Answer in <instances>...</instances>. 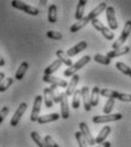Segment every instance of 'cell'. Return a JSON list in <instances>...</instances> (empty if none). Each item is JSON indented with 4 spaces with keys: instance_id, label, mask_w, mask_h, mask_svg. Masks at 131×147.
Instances as JSON below:
<instances>
[{
    "instance_id": "21",
    "label": "cell",
    "mask_w": 131,
    "mask_h": 147,
    "mask_svg": "<svg viewBox=\"0 0 131 147\" xmlns=\"http://www.w3.org/2000/svg\"><path fill=\"white\" fill-rule=\"evenodd\" d=\"M86 5H87V1H86V0H80V1L78 2V7H76V11H75V18H76L78 22L83 18Z\"/></svg>"
},
{
    "instance_id": "1",
    "label": "cell",
    "mask_w": 131,
    "mask_h": 147,
    "mask_svg": "<svg viewBox=\"0 0 131 147\" xmlns=\"http://www.w3.org/2000/svg\"><path fill=\"white\" fill-rule=\"evenodd\" d=\"M90 61H91V57H90L89 55L83 56V57H82V58H80L75 64H73L71 67H67V69H66L65 71H64V76H67V78L73 76L74 74L79 71V70H81L83 66H86Z\"/></svg>"
},
{
    "instance_id": "9",
    "label": "cell",
    "mask_w": 131,
    "mask_h": 147,
    "mask_svg": "<svg viewBox=\"0 0 131 147\" xmlns=\"http://www.w3.org/2000/svg\"><path fill=\"white\" fill-rule=\"evenodd\" d=\"M41 105H42V96L38 95L34 99V103H33V107L32 112H31V116H30V120L32 122H38V119H39V114H40V111H41Z\"/></svg>"
},
{
    "instance_id": "34",
    "label": "cell",
    "mask_w": 131,
    "mask_h": 147,
    "mask_svg": "<svg viewBox=\"0 0 131 147\" xmlns=\"http://www.w3.org/2000/svg\"><path fill=\"white\" fill-rule=\"evenodd\" d=\"M47 37L51 40H62V33L57 31H47Z\"/></svg>"
},
{
    "instance_id": "5",
    "label": "cell",
    "mask_w": 131,
    "mask_h": 147,
    "mask_svg": "<svg viewBox=\"0 0 131 147\" xmlns=\"http://www.w3.org/2000/svg\"><path fill=\"white\" fill-rule=\"evenodd\" d=\"M91 24H93V26H94L97 31H99V32L105 37L106 40H113V39H114V33H113L108 28H106V26L99 21L98 18L94 20V21L91 22Z\"/></svg>"
},
{
    "instance_id": "22",
    "label": "cell",
    "mask_w": 131,
    "mask_h": 147,
    "mask_svg": "<svg viewBox=\"0 0 131 147\" xmlns=\"http://www.w3.org/2000/svg\"><path fill=\"white\" fill-rule=\"evenodd\" d=\"M43 102L46 104V107L51 109L54 106V100L51 97V92H50V88H45L43 89Z\"/></svg>"
},
{
    "instance_id": "37",
    "label": "cell",
    "mask_w": 131,
    "mask_h": 147,
    "mask_svg": "<svg viewBox=\"0 0 131 147\" xmlns=\"http://www.w3.org/2000/svg\"><path fill=\"white\" fill-rule=\"evenodd\" d=\"M8 113H9V107H7V106H3V107L0 110V124H1V122L6 119V116L8 115Z\"/></svg>"
},
{
    "instance_id": "14",
    "label": "cell",
    "mask_w": 131,
    "mask_h": 147,
    "mask_svg": "<svg viewBox=\"0 0 131 147\" xmlns=\"http://www.w3.org/2000/svg\"><path fill=\"white\" fill-rule=\"evenodd\" d=\"M106 8H107L106 2H104V1H103V2H100L95 9H93V10L88 14V16H87V17H88V20H89L90 22H93L94 20H96V18L98 17L99 15H100L104 10H106Z\"/></svg>"
},
{
    "instance_id": "23",
    "label": "cell",
    "mask_w": 131,
    "mask_h": 147,
    "mask_svg": "<svg viewBox=\"0 0 131 147\" xmlns=\"http://www.w3.org/2000/svg\"><path fill=\"white\" fill-rule=\"evenodd\" d=\"M56 56L58 57V59L63 63V64H65L67 67H71L72 65H73V63H72V61H71V58L66 55V53H64L63 50H57L56 51Z\"/></svg>"
},
{
    "instance_id": "20",
    "label": "cell",
    "mask_w": 131,
    "mask_h": 147,
    "mask_svg": "<svg viewBox=\"0 0 131 147\" xmlns=\"http://www.w3.org/2000/svg\"><path fill=\"white\" fill-rule=\"evenodd\" d=\"M62 62L59 61V59H56L55 62H53L48 67H46L45 69V75H53V73H55L56 71H58V69L62 66Z\"/></svg>"
},
{
    "instance_id": "25",
    "label": "cell",
    "mask_w": 131,
    "mask_h": 147,
    "mask_svg": "<svg viewBox=\"0 0 131 147\" xmlns=\"http://www.w3.org/2000/svg\"><path fill=\"white\" fill-rule=\"evenodd\" d=\"M28 69H29V63H28V62H23V63L20 65V67H18V70L16 71V73H15V79H16V80H22V79L24 78L25 73H26Z\"/></svg>"
},
{
    "instance_id": "32",
    "label": "cell",
    "mask_w": 131,
    "mask_h": 147,
    "mask_svg": "<svg viewBox=\"0 0 131 147\" xmlns=\"http://www.w3.org/2000/svg\"><path fill=\"white\" fill-rule=\"evenodd\" d=\"M114 104H115V99H113V98H108L107 99V102H106V104L104 106V110H103L106 115L111 114V112H112L113 107H114Z\"/></svg>"
},
{
    "instance_id": "36",
    "label": "cell",
    "mask_w": 131,
    "mask_h": 147,
    "mask_svg": "<svg viewBox=\"0 0 131 147\" xmlns=\"http://www.w3.org/2000/svg\"><path fill=\"white\" fill-rule=\"evenodd\" d=\"M117 99H119V100H121V102H131V94L120 92V94H119Z\"/></svg>"
},
{
    "instance_id": "7",
    "label": "cell",
    "mask_w": 131,
    "mask_h": 147,
    "mask_svg": "<svg viewBox=\"0 0 131 147\" xmlns=\"http://www.w3.org/2000/svg\"><path fill=\"white\" fill-rule=\"evenodd\" d=\"M106 18H107V23L109 26L111 31H114L117 29L119 24H117V20H116V15H115V9L112 6H108L106 8Z\"/></svg>"
},
{
    "instance_id": "8",
    "label": "cell",
    "mask_w": 131,
    "mask_h": 147,
    "mask_svg": "<svg viewBox=\"0 0 131 147\" xmlns=\"http://www.w3.org/2000/svg\"><path fill=\"white\" fill-rule=\"evenodd\" d=\"M26 109H28V104H26V103H21V104H20V106L17 107V110L15 111V114L13 115V117H11V120H10V125L16 127V125L20 123L22 116H23L24 113L26 112Z\"/></svg>"
},
{
    "instance_id": "10",
    "label": "cell",
    "mask_w": 131,
    "mask_h": 147,
    "mask_svg": "<svg viewBox=\"0 0 131 147\" xmlns=\"http://www.w3.org/2000/svg\"><path fill=\"white\" fill-rule=\"evenodd\" d=\"M42 80L45 82H47V83H50V84L59 87V88H67V86H68V83L66 82L65 80L59 79L57 76H53V75H43Z\"/></svg>"
},
{
    "instance_id": "31",
    "label": "cell",
    "mask_w": 131,
    "mask_h": 147,
    "mask_svg": "<svg viewBox=\"0 0 131 147\" xmlns=\"http://www.w3.org/2000/svg\"><path fill=\"white\" fill-rule=\"evenodd\" d=\"M57 88L58 87L53 86V84L50 87V92H51V97H53L54 103H59V100H61V92H58Z\"/></svg>"
},
{
    "instance_id": "12",
    "label": "cell",
    "mask_w": 131,
    "mask_h": 147,
    "mask_svg": "<svg viewBox=\"0 0 131 147\" xmlns=\"http://www.w3.org/2000/svg\"><path fill=\"white\" fill-rule=\"evenodd\" d=\"M87 47H88L87 41H80V42L76 43L75 46H73V47H71L70 49H67L66 55H67L68 57H73V56H75V55H78L79 53L83 51L84 49H87Z\"/></svg>"
},
{
    "instance_id": "3",
    "label": "cell",
    "mask_w": 131,
    "mask_h": 147,
    "mask_svg": "<svg viewBox=\"0 0 131 147\" xmlns=\"http://www.w3.org/2000/svg\"><path fill=\"white\" fill-rule=\"evenodd\" d=\"M11 6L18 10H22L29 15H32V16H36L39 14V9L33 7V6H30L23 1H20V0H13L11 1Z\"/></svg>"
},
{
    "instance_id": "24",
    "label": "cell",
    "mask_w": 131,
    "mask_h": 147,
    "mask_svg": "<svg viewBox=\"0 0 131 147\" xmlns=\"http://www.w3.org/2000/svg\"><path fill=\"white\" fill-rule=\"evenodd\" d=\"M81 90L80 89H76L74 91V94L72 95V107L74 110H78L80 107V104H81Z\"/></svg>"
},
{
    "instance_id": "33",
    "label": "cell",
    "mask_w": 131,
    "mask_h": 147,
    "mask_svg": "<svg viewBox=\"0 0 131 147\" xmlns=\"http://www.w3.org/2000/svg\"><path fill=\"white\" fill-rule=\"evenodd\" d=\"M75 139H76V142H78V144H79V147H89L88 143H87L86 139L82 137V135H81L80 131H76V132H75Z\"/></svg>"
},
{
    "instance_id": "35",
    "label": "cell",
    "mask_w": 131,
    "mask_h": 147,
    "mask_svg": "<svg viewBox=\"0 0 131 147\" xmlns=\"http://www.w3.org/2000/svg\"><path fill=\"white\" fill-rule=\"evenodd\" d=\"M45 143H46L47 147H59L55 143V140L51 138V136H46L45 137Z\"/></svg>"
},
{
    "instance_id": "29",
    "label": "cell",
    "mask_w": 131,
    "mask_h": 147,
    "mask_svg": "<svg viewBox=\"0 0 131 147\" xmlns=\"http://www.w3.org/2000/svg\"><path fill=\"white\" fill-rule=\"evenodd\" d=\"M94 61L96 63H99V64H103V65H109L111 64V59L107 58L106 56L104 55H100V54H96L94 56Z\"/></svg>"
},
{
    "instance_id": "40",
    "label": "cell",
    "mask_w": 131,
    "mask_h": 147,
    "mask_svg": "<svg viewBox=\"0 0 131 147\" xmlns=\"http://www.w3.org/2000/svg\"><path fill=\"white\" fill-rule=\"evenodd\" d=\"M5 80V73L3 72H0V83Z\"/></svg>"
},
{
    "instance_id": "6",
    "label": "cell",
    "mask_w": 131,
    "mask_h": 147,
    "mask_svg": "<svg viewBox=\"0 0 131 147\" xmlns=\"http://www.w3.org/2000/svg\"><path fill=\"white\" fill-rule=\"evenodd\" d=\"M79 128H80V132L82 135V137L86 139V142L88 143L89 146H95L96 145V142H95V138L93 137L90 130H89V127L86 122H80L79 123Z\"/></svg>"
},
{
    "instance_id": "26",
    "label": "cell",
    "mask_w": 131,
    "mask_h": 147,
    "mask_svg": "<svg viewBox=\"0 0 131 147\" xmlns=\"http://www.w3.org/2000/svg\"><path fill=\"white\" fill-rule=\"evenodd\" d=\"M48 22L49 23H56L57 22V6L50 5L48 9Z\"/></svg>"
},
{
    "instance_id": "2",
    "label": "cell",
    "mask_w": 131,
    "mask_h": 147,
    "mask_svg": "<svg viewBox=\"0 0 131 147\" xmlns=\"http://www.w3.org/2000/svg\"><path fill=\"white\" fill-rule=\"evenodd\" d=\"M130 33H131V21H127L126 24H124V28H123V30H122L121 36H120L119 39L112 45L113 50L120 49V48L124 45V42L127 41V39H128V37L130 36Z\"/></svg>"
},
{
    "instance_id": "15",
    "label": "cell",
    "mask_w": 131,
    "mask_h": 147,
    "mask_svg": "<svg viewBox=\"0 0 131 147\" xmlns=\"http://www.w3.org/2000/svg\"><path fill=\"white\" fill-rule=\"evenodd\" d=\"M79 80H80V76L78 74H74L72 76V79H71V81H70V83H68V86H67L65 91L67 97H70V96H72L74 94V91L76 90V84L79 83Z\"/></svg>"
},
{
    "instance_id": "11",
    "label": "cell",
    "mask_w": 131,
    "mask_h": 147,
    "mask_svg": "<svg viewBox=\"0 0 131 147\" xmlns=\"http://www.w3.org/2000/svg\"><path fill=\"white\" fill-rule=\"evenodd\" d=\"M59 104H61V116L64 120H67L70 117V109H68V102H67V96L65 92H61Z\"/></svg>"
},
{
    "instance_id": "17",
    "label": "cell",
    "mask_w": 131,
    "mask_h": 147,
    "mask_svg": "<svg viewBox=\"0 0 131 147\" xmlns=\"http://www.w3.org/2000/svg\"><path fill=\"white\" fill-rule=\"evenodd\" d=\"M111 127L109 125H105L100 131H99L98 136L95 138V142H96V144H98V145H100V144H103L104 142H106V138H107V136L111 134Z\"/></svg>"
},
{
    "instance_id": "39",
    "label": "cell",
    "mask_w": 131,
    "mask_h": 147,
    "mask_svg": "<svg viewBox=\"0 0 131 147\" xmlns=\"http://www.w3.org/2000/svg\"><path fill=\"white\" fill-rule=\"evenodd\" d=\"M0 66H5V59L2 58L1 55H0Z\"/></svg>"
},
{
    "instance_id": "30",
    "label": "cell",
    "mask_w": 131,
    "mask_h": 147,
    "mask_svg": "<svg viewBox=\"0 0 131 147\" xmlns=\"http://www.w3.org/2000/svg\"><path fill=\"white\" fill-rule=\"evenodd\" d=\"M13 82H14V79H13V78H6V79L0 83V92L6 91V90L13 84Z\"/></svg>"
},
{
    "instance_id": "19",
    "label": "cell",
    "mask_w": 131,
    "mask_h": 147,
    "mask_svg": "<svg viewBox=\"0 0 131 147\" xmlns=\"http://www.w3.org/2000/svg\"><path fill=\"white\" fill-rule=\"evenodd\" d=\"M99 96H100V89L98 87H94L93 90H91V94H90V104H91V107L94 106H98L99 104Z\"/></svg>"
},
{
    "instance_id": "16",
    "label": "cell",
    "mask_w": 131,
    "mask_h": 147,
    "mask_svg": "<svg viewBox=\"0 0 131 147\" xmlns=\"http://www.w3.org/2000/svg\"><path fill=\"white\" fill-rule=\"evenodd\" d=\"M130 51V48L128 46H124V47H121L120 49H116V50H111L106 54V57L107 58H115V57H120V56H123V55H127L128 53Z\"/></svg>"
},
{
    "instance_id": "28",
    "label": "cell",
    "mask_w": 131,
    "mask_h": 147,
    "mask_svg": "<svg viewBox=\"0 0 131 147\" xmlns=\"http://www.w3.org/2000/svg\"><path fill=\"white\" fill-rule=\"evenodd\" d=\"M31 138H32L33 142L38 145V147H47L46 143H45V139H42L36 131H32L31 132Z\"/></svg>"
},
{
    "instance_id": "4",
    "label": "cell",
    "mask_w": 131,
    "mask_h": 147,
    "mask_svg": "<svg viewBox=\"0 0 131 147\" xmlns=\"http://www.w3.org/2000/svg\"><path fill=\"white\" fill-rule=\"evenodd\" d=\"M122 119V114L115 113V114H105V115H96L93 117V122L99 124V123H107V122H115Z\"/></svg>"
},
{
    "instance_id": "41",
    "label": "cell",
    "mask_w": 131,
    "mask_h": 147,
    "mask_svg": "<svg viewBox=\"0 0 131 147\" xmlns=\"http://www.w3.org/2000/svg\"><path fill=\"white\" fill-rule=\"evenodd\" d=\"M40 3H41V5H42V6H45V5H46V3H47V1H40Z\"/></svg>"
},
{
    "instance_id": "18",
    "label": "cell",
    "mask_w": 131,
    "mask_h": 147,
    "mask_svg": "<svg viewBox=\"0 0 131 147\" xmlns=\"http://www.w3.org/2000/svg\"><path fill=\"white\" fill-rule=\"evenodd\" d=\"M61 117V114L58 113H51V114H46L42 116H39L38 119V123L40 124H45V123H49V122H54L57 121Z\"/></svg>"
},
{
    "instance_id": "38",
    "label": "cell",
    "mask_w": 131,
    "mask_h": 147,
    "mask_svg": "<svg viewBox=\"0 0 131 147\" xmlns=\"http://www.w3.org/2000/svg\"><path fill=\"white\" fill-rule=\"evenodd\" d=\"M96 147H111V143L109 142H104L103 144H100V145H98V146Z\"/></svg>"
},
{
    "instance_id": "27",
    "label": "cell",
    "mask_w": 131,
    "mask_h": 147,
    "mask_svg": "<svg viewBox=\"0 0 131 147\" xmlns=\"http://www.w3.org/2000/svg\"><path fill=\"white\" fill-rule=\"evenodd\" d=\"M115 67H116L120 72H122L123 74H126V75H128V76L131 78V67H129L127 64H124V63H122V62H117V63L115 64Z\"/></svg>"
},
{
    "instance_id": "13",
    "label": "cell",
    "mask_w": 131,
    "mask_h": 147,
    "mask_svg": "<svg viewBox=\"0 0 131 147\" xmlns=\"http://www.w3.org/2000/svg\"><path fill=\"white\" fill-rule=\"evenodd\" d=\"M81 97H82V103H83V107L87 112L91 110V104H90V92H89V88L87 86H84L81 89Z\"/></svg>"
}]
</instances>
